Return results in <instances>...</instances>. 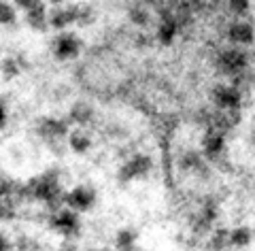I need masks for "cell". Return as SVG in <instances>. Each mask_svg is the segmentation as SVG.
<instances>
[{
  "label": "cell",
  "instance_id": "e0dca14e",
  "mask_svg": "<svg viewBox=\"0 0 255 251\" xmlns=\"http://www.w3.org/2000/svg\"><path fill=\"white\" fill-rule=\"evenodd\" d=\"M138 232L134 228H122L115 234V251H136Z\"/></svg>",
  "mask_w": 255,
  "mask_h": 251
},
{
  "label": "cell",
  "instance_id": "cb8c5ba5",
  "mask_svg": "<svg viewBox=\"0 0 255 251\" xmlns=\"http://www.w3.org/2000/svg\"><path fill=\"white\" fill-rule=\"evenodd\" d=\"M96 21V9L90 4H79V19L77 26H92Z\"/></svg>",
  "mask_w": 255,
  "mask_h": 251
},
{
  "label": "cell",
  "instance_id": "8fae6325",
  "mask_svg": "<svg viewBox=\"0 0 255 251\" xmlns=\"http://www.w3.org/2000/svg\"><path fill=\"white\" fill-rule=\"evenodd\" d=\"M96 200H98V194L90 183H79L66 192V207L79 215L92 211L96 207Z\"/></svg>",
  "mask_w": 255,
  "mask_h": 251
},
{
  "label": "cell",
  "instance_id": "7402d4cb",
  "mask_svg": "<svg viewBox=\"0 0 255 251\" xmlns=\"http://www.w3.org/2000/svg\"><path fill=\"white\" fill-rule=\"evenodd\" d=\"M17 188L19 183L11 179L9 175L0 173V198H15V194H17Z\"/></svg>",
  "mask_w": 255,
  "mask_h": 251
},
{
  "label": "cell",
  "instance_id": "5bb4252c",
  "mask_svg": "<svg viewBox=\"0 0 255 251\" xmlns=\"http://www.w3.org/2000/svg\"><path fill=\"white\" fill-rule=\"evenodd\" d=\"M66 119H68L70 126L83 128V130H85V128L92 126L94 119H96V109H94V104L87 102V100H75L73 104H70V111H68Z\"/></svg>",
  "mask_w": 255,
  "mask_h": 251
},
{
  "label": "cell",
  "instance_id": "d6a6232c",
  "mask_svg": "<svg viewBox=\"0 0 255 251\" xmlns=\"http://www.w3.org/2000/svg\"><path fill=\"white\" fill-rule=\"evenodd\" d=\"M0 173H2V168H0Z\"/></svg>",
  "mask_w": 255,
  "mask_h": 251
},
{
  "label": "cell",
  "instance_id": "3957f363",
  "mask_svg": "<svg viewBox=\"0 0 255 251\" xmlns=\"http://www.w3.org/2000/svg\"><path fill=\"white\" fill-rule=\"evenodd\" d=\"M200 153L202 158L209 162L211 166L228 171V141L226 134L215 132V130H204L202 141H200Z\"/></svg>",
  "mask_w": 255,
  "mask_h": 251
},
{
  "label": "cell",
  "instance_id": "ffe728a7",
  "mask_svg": "<svg viewBox=\"0 0 255 251\" xmlns=\"http://www.w3.org/2000/svg\"><path fill=\"white\" fill-rule=\"evenodd\" d=\"M253 241V230L247 226H238V228L230 230V249H245L251 245Z\"/></svg>",
  "mask_w": 255,
  "mask_h": 251
},
{
  "label": "cell",
  "instance_id": "52a82bcc",
  "mask_svg": "<svg viewBox=\"0 0 255 251\" xmlns=\"http://www.w3.org/2000/svg\"><path fill=\"white\" fill-rule=\"evenodd\" d=\"M211 102L217 111H241L245 104V94L232 83H217L211 90Z\"/></svg>",
  "mask_w": 255,
  "mask_h": 251
},
{
  "label": "cell",
  "instance_id": "83f0119b",
  "mask_svg": "<svg viewBox=\"0 0 255 251\" xmlns=\"http://www.w3.org/2000/svg\"><path fill=\"white\" fill-rule=\"evenodd\" d=\"M6 124H9V111H6L4 100L0 98V130H4Z\"/></svg>",
  "mask_w": 255,
  "mask_h": 251
},
{
  "label": "cell",
  "instance_id": "5b68a950",
  "mask_svg": "<svg viewBox=\"0 0 255 251\" xmlns=\"http://www.w3.org/2000/svg\"><path fill=\"white\" fill-rule=\"evenodd\" d=\"M177 166L183 175H191L196 179H211L213 175V166L202 158L200 149H185L179 153V160H177Z\"/></svg>",
  "mask_w": 255,
  "mask_h": 251
},
{
  "label": "cell",
  "instance_id": "7c38bea8",
  "mask_svg": "<svg viewBox=\"0 0 255 251\" xmlns=\"http://www.w3.org/2000/svg\"><path fill=\"white\" fill-rule=\"evenodd\" d=\"M228 38V45L241 47V49H249L255 43V26L247 19H232L223 30Z\"/></svg>",
  "mask_w": 255,
  "mask_h": 251
},
{
  "label": "cell",
  "instance_id": "6da1fadb",
  "mask_svg": "<svg viewBox=\"0 0 255 251\" xmlns=\"http://www.w3.org/2000/svg\"><path fill=\"white\" fill-rule=\"evenodd\" d=\"M213 64L223 77L234 81L241 75H245V72L253 66V60L249 55V49H241V47L226 45V47H219L217 49Z\"/></svg>",
  "mask_w": 255,
  "mask_h": 251
},
{
  "label": "cell",
  "instance_id": "30bf717a",
  "mask_svg": "<svg viewBox=\"0 0 255 251\" xmlns=\"http://www.w3.org/2000/svg\"><path fill=\"white\" fill-rule=\"evenodd\" d=\"M15 9L23 11V19H26L28 28H32L34 32H45L49 28V9L45 6V2L21 0V2H15Z\"/></svg>",
  "mask_w": 255,
  "mask_h": 251
},
{
  "label": "cell",
  "instance_id": "603a6c76",
  "mask_svg": "<svg viewBox=\"0 0 255 251\" xmlns=\"http://www.w3.org/2000/svg\"><path fill=\"white\" fill-rule=\"evenodd\" d=\"M15 21H17V9H15V4L0 0V26H15Z\"/></svg>",
  "mask_w": 255,
  "mask_h": 251
},
{
  "label": "cell",
  "instance_id": "9a60e30c",
  "mask_svg": "<svg viewBox=\"0 0 255 251\" xmlns=\"http://www.w3.org/2000/svg\"><path fill=\"white\" fill-rule=\"evenodd\" d=\"M68 147L70 151H75L77 156H85L87 151L92 149V145H94V139H92V134L83 130V128H73L68 134Z\"/></svg>",
  "mask_w": 255,
  "mask_h": 251
},
{
  "label": "cell",
  "instance_id": "836d02e7",
  "mask_svg": "<svg viewBox=\"0 0 255 251\" xmlns=\"http://www.w3.org/2000/svg\"><path fill=\"white\" fill-rule=\"evenodd\" d=\"M142 251H147V249H142Z\"/></svg>",
  "mask_w": 255,
  "mask_h": 251
},
{
  "label": "cell",
  "instance_id": "d6986e66",
  "mask_svg": "<svg viewBox=\"0 0 255 251\" xmlns=\"http://www.w3.org/2000/svg\"><path fill=\"white\" fill-rule=\"evenodd\" d=\"M206 249L209 251H228L230 249V230L226 228H217L209 234L206 241Z\"/></svg>",
  "mask_w": 255,
  "mask_h": 251
},
{
  "label": "cell",
  "instance_id": "484cf974",
  "mask_svg": "<svg viewBox=\"0 0 255 251\" xmlns=\"http://www.w3.org/2000/svg\"><path fill=\"white\" fill-rule=\"evenodd\" d=\"M228 9H230V13H232L236 19H245V15L249 13L251 4L245 2V0H232V2L228 4Z\"/></svg>",
  "mask_w": 255,
  "mask_h": 251
},
{
  "label": "cell",
  "instance_id": "ba28073f",
  "mask_svg": "<svg viewBox=\"0 0 255 251\" xmlns=\"http://www.w3.org/2000/svg\"><path fill=\"white\" fill-rule=\"evenodd\" d=\"M49 226L64 241H75V239H79V234H81V217H79V213L70 211L68 207L49 215Z\"/></svg>",
  "mask_w": 255,
  "mask_h": 251
},
{
  "label": "cell",
  "instance_id": "4fadbf2b",
  "mask_svg": "<svg viewBox=\"0 0 255 251\" xmlns=\"http://www.w3.org/2000/svg\"><path fill=\"white\" fill-rule=\"evenodd\" d=\"M79 19V4H53L49 11V28L55 32H68Z\"/></svg>",
  "mask_w": 255,
  "mask_h": 251
},
{
  "label": "cell",
  "instance_id": "7a4b0ae2",
  "mask_svg": "<svg viewBox=\"0 0 255 251\" xmlns=\"http://www.w3.org/2000/svg\"><path fill=\"white\" fill-rule=\"evenodd\" d=\"M34 132L55 156H60V153H64V141H68L70 124H68L66 117L62 119V117L45 115V117H38Z\"/></svg>",
  "mask_w": 255,
  "mask_h": 251
},
{
  "label": "cell",
  "instance_id": "9c48e42d",
  "mask_svg": "<svg viewBox=\"0 0 255 251\" xmlns=\"http://www.w3.org/2000/svg\"><path fill=\"white\" fill-rule=\"evenodd\" d=\"M159 6V21L155 28V40L164 47H170L174 43V38L179 36V21H177V13H174V4H155Z\"/></svg>",
  "mask_w": 255,
  "mask_h": 251
},
{
  "label": "cell",
  "instance_id": "ac0fdd59",
  "mask_svg": "<svg viewBox=\"0 0 255 251\" xmlns=\"http://www.w3.org/2000/svg\"><path fill=\"white\" fill-rule=\"evenodd\" d=\"M128 19H130V23H134L140 32L149 28V23H151V13L145 4H132L130 9H128Z\"/></svg>",
  "mask_w": 255,
  "mask_h": 251
},
{
  "label": "cell",
  "instance_id": "44dd1931",
  "mask_svg": "<svg viewBox=\"0 0 255 251\" xmlns=\"http://www.w3.org/2000/svg\"><path fill=\"white\" fill-rule=\"evenodd\" d=\"M17 205L15 198H0V222H13L17 217Z\"/></svg>",
  "mask_w": 255,
  "mask_h": 251
},
{
  "label": "cell",
  "instance_id": "2e32d148",
  "mask_svg": "<svg viewBox=\"0 0 255 251\" xmlns=\"http://www.w3.org/2000/svg\"><path fill=\"white\" fill-rule=\"evenodd\" d=\"M23 68H28V62L23 60V55H6V58L0 62V72H2V77L6 81L17 79Z\"/></svg>",
  "mask_w": 255,
  "mask_h": 251
},
{
  "label": "cell",
  "instance_id": "1f68e13d",
  "mask_svg": "<svg viewBox=\"0 0 255 251\" xmlns=\"http://www.w3.org/2000/svg\"><path fill=\"white\" fill-rule=\"evenodd\" d=\"M96 251H113V249H96Z\"/></svg>",
  "mask_w": 255,
  "mask_h": 251
},
{
  "label": "cell",
  "instance_id": "4316f807",
  "mask_svg": "<svg viewBox=\"0 0 255 251\" xmlns=\"http://www.w3.org/2000/svg\"><path fill=\"white\" fill-rule=\"evenodd\" d=\"M134 45L138 47V49H145V47L151 45V36L147 32H136V38H134Z\"/></svg>",
  "mask_w": 255,
  "mask_h": 251
},
{
  "label": "cell",
  "instance_id": "277c9868",
  "mask_svg": "<svg viewBox=\"0 0 255 251\" xmlns=\"http://www.w3.org/2000/svg\"><path fill=\"white\" fill-rule=\"evenodd\" d=\"M153 171V158L149 153H142V151H136L128 158L117 171V181L126 185V183H132V181H142L147 179Z\"/></svg>",
  "mask_w": 255,
  "mask_h": 251
},
{
  "label": "cell",
  "instance_id": "f1b7e54d",
  "mask_svg": "<svg viewBox=\"0 0 255 251\" xmlns=\"http://www.w3.org/2000/svg\"><path fill=\"white\" fill-rule=\"evenodd\" d=\"M15 245L9 241V237H6L4 232H0V251H13Z\"/></svg>",
  "mask_w": 255,
  "mask_h": 251
},
{
  "label": "cell",
  "instance_id": "8992f818",
  "mask_svg": "<svg viewBox=\"0 0 255 251\" xmlns=\"http://www.w3.org/2000/svg\"><path fill=\"white\" fill-rule=\"evenodd\" d=\"M83 51V40L75 32H58L51 40V53L58 62H68L79 58Z\"/></svg>",
  "mask_w": 255,
  "mask_h": 251
},
{
  "label": "cell",
  "instance_id": "f546056e",
  "mask_svg": "<svg viewBox=\"0 0 255 251\" xmlns=\"http://www.w3.org/2000/svg\"><path fill=\"white\" fill-rule=\"evenodd\" d=\"M58 251H79V247L75 245V241H64Z\"/></svg>",
  "mask_w": 255,
  "mask_h": 251
},
{
  "label": "cell",
  "instance_id": "d4e9b609",
  "mask_svg": "<svg viewBox=\"0 0 255 251\" xmlns=\"http://www.w3.org/2000/svg\"><path fill=\"white\" fill-rule=\"evenodd\" d=\"M15 249L17 251H41V245H38V241L30 239L28 234H19V239L15 241Z\"/></svg>",
  "mask_w": 255,
  "mask_h": 251
},
{
  "label": "cell",
  "instance_id": "4dcf8cb0",
  "mask_svg": "<svg viewBox=\"0 0 255 251\" xmlns=\"http://www.w3.org/2000/svg\"><path fill=\"white\" fill-rule=\"evenodd\" d=\"M251 143H253V147H255V126H253V132H251Z\"/></svg>",
  "mask_w": 255,
  "mask_h": 251
}]
</instances>
